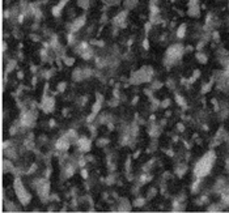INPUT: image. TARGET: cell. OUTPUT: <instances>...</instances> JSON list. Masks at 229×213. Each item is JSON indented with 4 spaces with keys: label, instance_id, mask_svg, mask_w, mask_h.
Here are the masks:
<instances>
[{
    "label": "cell",
    "instance_id": "cell-4",
    "mask_svg": "<svg viewBox=\"0 0 229 213\" xmlns=\"http://www.w3.org/2000/svg\"><path fill=\"white\" fill-rule=\"evenodd\" d=\"M41 107H42L46 113H50V111L54 109V98L53 97H45L43 101H42Z\"/></svg>",
    "mask_w": 229,
    "mask_h": 213
},
{
    "label": "cell",
    "instance_id": "cell-16",
    "mask_svg": "<svg viewBox=\"0 0 229 213\" xmlns=\"http://www.w3.org/2000/svg\"><path fill=\"white\" fill-rule=\"evenodd\" d=\"M207 210H210V212H217V210H220V209H219L217 205H212V207H210Z\"/></svg>",
    "mask_w": 229,
    "mask_h": 213
},
{
    "label": "cell",
    "instance_id": "cell-19",
    "mask_svg": "<svg viewBox=\"0 0 229 213\" xmlns=\"http://www.w3.org/2000/svg\"><path fill=\"white\" fill-rule=\"evenodd\" d=\"M81 175H83V178H88V173H87V170H84V169H83V170H81Z\"/></svg>",
    "mask_w": 229,
    "mask_h": 213
},
{
    "label": "cell",
    "instance_id": "cell-12",
    "mask_svg": "<svg viewBox=\"0 0 229 213\" xmlns=\"http://www.w3.org/2000/svg\"><path fill=\"white\" fill-rule=\"evenodd\" d=\"M101 106H102V103H101V101H97V102L93 105V107H92V113H96V114H98V111L101 110Z\"/></svg>",
    "mask_w": 229,
    "mask_h": 213
},
{
    "label": "cell",
    "instance_id": "cell-5",
    "mask_svg": "<svg viewBox=\"0 0 229 213\" xmlns=\"http://www.w3.org/2000/svg\"><path fill=\"white\" fill-rule=\"evenodd\" d=\"M90 140L87 139V137H81V139H79V148L83 150V152H88V150L90 149Z\"/></svg>",
    "mask_w": 229,
    "mask_h": 213
},
{
    "label": "cell",
    "instance_id": "cell-17",
    "mask_svg": "<svg viewBox=\"0 0 229 213\" xmlns=\"http://www.w3.org/2000/svg\"><path fill=\"white\" fill-rule=\"evenodd\" d=\"M64 89H66V84H64V82H62V84L58 85V90H59V92H63Z\"/></svg>",
    "mask_w": 229,
    "mask_h": 213
},
{
    "label": "cell",
    "instance_id": "cell-11",
    "mask_svg": "<svg viewBox=\"0 0 229 213\" xmlns=\"http://www.w3.org/2000/svg\"><path fill=\"white\" fill-rule=\"evenodd\" d=\"M4 170H8V171H12V170H15V167H13V165H12V162L11 161H7V160H4Z\"/></svg>",
    "mask_w": 229,
    "mask_h": 213
},
{
    "label": "cell",
    "instance_id": "cell-7",
    "mask_svg": "<svg viewBox=\"0 0 229 213\" xmlns=\"http://www.w3.org/2000/svg\"><path fill=\"white\" fill-rule=\"evenodd\" d=\"M187 13H189V16L191 17H199V7H198V4H195V6H190V9L187 11Z\"/></svg>",
    "mask_w": 229,
    "mask_h": 213
},
{
    "label": "cell",
    "instance_id": "cell-15",
    "mask_svg": "<svg viewBox=\"0 0 229 213\" xmlns=\"http://www.w3.org/2000/svg\"><path fill=\"white\" fill-rule=\"evenodd\" d=\"M15 66H16V62H15V60H11V62H9V66L7 67V72H11L12 69L15 68Z\"/></svg>",
    "mask_w": 229,
    "mask_h": 213
},
{
    "label": "cell",
    "instance_id": "cell-8",
    "mask_svg": "<svg viewBox=\"0 0 229 213\" xmlns=\"http://www.w3.org/2000/svg\"><path fill=\"white\" fill-rule=\"evenodd\" d=\"M196 59L200 62V63H205V62H207V55L203 54L202 51H199V53H196Z\"/></svg>",
    "mask_w": 229,
    "mask_h": 213
},
{
    "label": "cell",
    "instance_id": "cell-20",
    "mask_svg": "<svg viewBox=\"0 0 229 213\" xmlns=\"http://www.w3.org/2000/svg\"><path fill=\"white\" fill-rule=\"evenodd\" d=\"M9 16H11V13H9V11H8V9H6V12H4V17H6V19H8Z\"/></svg>",
    "mask_w": 229,
    "mask_h": 213
},
{
    "label": "cell",
    "instance_id": "cell-18",
    "mask_svg": "<svg viewBox=\"0 0 229 213\" xmlns=\"http://www.w3.org/2000/svg\"><path fill=\"white\" fill-rule=\"evenodd\" d=\"M143 47H144L145 50H148V48H149V43H148V39H144V41H143Z\"/></svg>",
    "mask_w": 229,
    "mask_h": 213
},
{
    "label": "cell",
    "instance_id": "cell-21",
    "mask_svg": "<svg viewBox=\"0 0 229 213\" xmlns=\"http://www.w3.org/2000/svg\"><path fill=\"white\" fill-rule=\"evenodd\" d=\"M177 127H178L179 131H183V129H185V127L182 126V123H178V124H177Z\"/></svg>",
    "mask_w": 229,
    "mask_h": 213
},
{
    "label": "cell",
    "instance_id": "cell-14",
    "mask_svg": "<svg viewBox=\"0 0 229 213\" xmlns=\"http://www.w3.org/2000/svg\"><path fill=\"white\" fill-rule=\"evenodd\" d=\"M63 60H64V63H66L67 66H72V64H74V62H75V59L74 58H68V56H64Z\"/></svg>",
    "mask_w": 229,
    "mask_h": 213
},
{
    "label": "cell",
    "instance_id": "cell-1",
    "mask_svg": "<svg viewBox=\"0 0 229 213\" xmlns=\"http://www.w3.org/2000/svg\"><path fill=\"white\" fill-rule=\"evenodd\" d=\"M215 158H216V156H215V152H213V150L208 152L204 157L200 158L199 162L195 165V169H194L195 175H196L198 178H203V176L207 175V174L211 171V169H212V165H213V162H215Z\"/></svg>",
    "mask_w": 229,
    "mask_h": 213
},
{
    "label": "cell",
    "instance_id": "cell-3",
    "mask_svg": "<svg viewBox=\"0 0 229 213\" xmlns=\"http://www.w3.org/2000/svg\"><path fill=\"white\" fill-rule=\"evenodd\" d=\"M84 24H85V16H81V17H79V19H76L71 24V26H69L71 33H75V32H77V30H80L84 26Z\"/></svg>",
    "mask_w": 229,
    "mask_h": 213
},
{
    "label": "cell",
    "instance_id": "cell-2",
    "mask_svg": "<svg viewBox=\"0 0 229 213\" xmlns=\"http://www.w3.org/2000/svg\"><path fill=\"white\" fill-rule=\"evenodd\" d=\"M15 191H16L17 196H19V200L21 201L22 205H28L30 203V200H32V196H30V194L25 189V187L22 186L21 180H20L19 178L15 179Z\"/></svg>",
    "mask_w": 229,
    "mask_h": 213
},
{
    "label": "cell",
    "instance_id": "cell-10",
    "mask_svg": "<svg viewBox=\"0 0 229 213\" xmlns=\"http://www.w3.org/2000/svg\"><path fill=\"white\" fill-rule=\"evenodd\" d=\"M51 13H53L55 17H59V16H60V13H62V8L59 6L53 7V9H51Z\"/></svg>",
    "mask_w": 229,
    "mask_h": 213
},
{
    "label": "cell",
    "instance_id": "cell-13",
    "mask_svg": "<svg viewBox=\"0 0 229 213\" xmlns=\"http://www.w3.org/2000/svg\"><path fill=\"white\" fill-rule=\"evenodd\" d=\"M176 101L178 102V105H181V106H185V105H186V101H185V98L181 97L179 94H176Z\"/></svg>",
    "mask_w": 229,
    "mask_h": 213
},
{
    "label": "cell",
    "instance_id": "cell-9",
    "mask_svg": "<svg viewBox=\"0 0 229 213\" xmlns=\"http://www.w3.org/2000/svg\"><path fill=\"white\" fill-rule=\"evenodd\" d=\"M77 4H79V7H81L83 9H88L89 8V0H79L77 1Z\"/></svg>",
    "mask_w": 229,
    "mask_h": 213
},
{
    "label": "cell",
    "instance_id": "cell-6",
    "mask_svg": "<svg viewBox=\"0 0 229 213\" xmlns=\"http://www.w3.org/2000/svg\"><path fill=\"white\" fill-rule=\"evenodd\" d=\"M186 30H187L186 24H181V25H179V28L177 29V32H176L177 38H179V39L185 38V35H186Z\"/></svg>",
    "mask_w": 229,
    "mask_h": 213
}]
</instances>
